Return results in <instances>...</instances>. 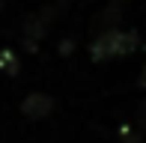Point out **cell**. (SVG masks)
<instances>
[{
    "label": "cell",
    "mask_w": 146,
    "mask_h": 143,
    "mask_svg": "<svg viewBox=\"0 0 146 143\" xmlns=\"http://www.w3.org/2000/svg\"><path fill=\"white\" fill-rule=\"evenodd\" d=\"M116 3H122V0H116Z\"/></svg>",
    "instance_id": "5"
},
{
    "label": "cell",
    "mask_w": 146,
    "mask_h": 143,
    "mask_svg": "<svg viewBox=\"0 0 146 143\" xmlns=\"http://www.w3.org/2000/svg\"><path fill=\"white\" fill-rule=\"evenodd\" d=\"M140 48V36L134 30H104L102 36L92 42L90 57L96 63L110 60V57H125V54H134Z\"/></svg>",
    "instance_id": "1"
},
{
    "label": "cell",
    "mask_w": 146,
    "mask_h": 143,
    "mask_svg": "<svg viewBox=\"0 0 146 143\" xmlns=\"http://www.w3.org/2000/svg\"><path fill=\"white\" fill-rule=\"evenodd\" d=\"M21 110L30 116V119H42V116H48L51 110H54V101H51V95H45V93H33L21 105Z\"/></svg>",
    "instance_id": "2"
},
{
    "label": "cell",
    "mask_w": 146,
    "mask_h": 143,
    "mask_svg": "<svg viewBox=\"0 0 146 143\" xmlns=\"http://www.w3.org/2000/svg\"><path fill=\"white\" fill-rule=\"evenodd\" d=\"M137 116H140V122H143V125H146V99L140 101V110H137Z\"/></svg>",
    "instance_id": "3"
},
{
    "label": "cell",
    "mask_w": 146,
    "mask_h": 143,
    "mask_svg": "<svg viewBox=\"0 0 146 143\" xmlns=\"http://www.w3.org/2000/svg\"><path fill=\"white\" fill-rule=\"evenodd\" d=\"M137 87L146 89V66H143V72H140V77H137Z\"/></svg>",
    "instance_id": "4"
}]
</instances>
